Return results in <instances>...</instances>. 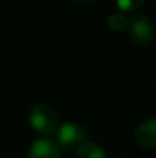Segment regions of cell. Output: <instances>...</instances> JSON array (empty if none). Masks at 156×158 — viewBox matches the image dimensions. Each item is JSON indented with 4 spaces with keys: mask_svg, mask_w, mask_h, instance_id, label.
<instances>
[{
    "mask_svg": "<svg viewBox=\"0 0 156 158\" xmlns=\"http://www.w3.org/2000/svg\"><path fill=\"white\" fill-rule=\"evenodd\" d=\"M26 158H61V155H60V148L54 140L48 137H42L32 141Z\"/></svg>",
    "mask_w": 156,
    "mask_h": 158,
    "instance_id": "5",
    "label": "cell"
},
{
    "mask_svg": "<svg viewBox=\"0 0 156 158\" xmlns=\"http://www.w3.org/2000/svg\"><path fill=\"white\" fill-rule=\"evenodd\" d=\"M127 32L129 39L139 46H146L152 43L155 37V28L152 20L144 15V14H135L129 17V25H127Z\"/></svg>",
    "mask_w": 156,
    "mask_h": 158,
    "instance_id": "3",
    "label": "cell"
},
{
    "mask_svg": "<svg viewBox=\"0 0 156 158\" xmlns=\"http://www.w3.org/2000/svg\"><path fill=\"white\" fill-rule=\"evenodd\" d=\"M135 141L144 149L153 151L156 148V120L153 117L141 121L136 126V129H135Z\"/></svg>",
    "mask_w": 156,
    "mask_h": 158,
    "instance_id": "4",
    "label": "cell"
},
{
    "mask_svg": "<svg viewBox=\"0 0 156 158\" xmlns=\"http://www.w3.org/2000/svg\"><path fill=\"white\" fill-rule=\"evenodd\" d=\"M74 158H107L104 149L97 143H83L77 151Z\"/></svg>",
    "mask_w": 156,
    "mask_h": 158,
    "instance_id": "6",
    "label": "cell"
},
{
    "mask_svg": "<svg viewBox=\"0 0 156 158\" xmlns=\"http://www.w3.org/2000/svg\"><path fill=\"white\" fill-rule=\"evenodd\" d=\"M106 23L109 26V29L115 31V32H121V31H126L127 29V25H129V17L121 12V11H116V12H110L106 19Z\"/></svg>",
    "mask_w": 156,
    "mask_h": 158,
    "instance_id": "7",
    "label": "cell"
},
{
    "mask_svg": "<svg viewBox=\"0 0 156 158\" xmlns=\"http://www.w3.org/2000/svg\"><path fill=\"white\" fill-rule=\"evenodd\" d=\"M86 138H87V134L81 124L75 121H66L55 129L54 141L57 143L60 151L75 152L83 143H86Z\"/></svg>",
    "mask_w": 156,
    "mask_h": 158,
    "instance_id": "1",
    "label": "cell"
},
{
    "mask_svg": "<svg viewBox=\"0 0 156 158\" xmlns=\"http://www.w3.org/2000/svg\"><path fill=\"white\" fill-rule=\"evenodd\" d=\"M70 2L77 5H92V3H97L98 0H70Z\"/></svg>",
    "mask_w": 156,
    "mask_h": 158,
    "instance_id": "9",
    "label": "cell"
},
{
    "mask_svg": "<svg viewBox=\"0 0 156 158\" xmlns=\"http://www.w3.org/2000/svg\"><path fill=\"white\" fill-rule=\"evenodd\" d=\"M29 124L42 137H48L58 127V117L49 105L38 103L29 110Z\"/></svg>",
    "mask_w": 156,
    "mask_h": 158,
    "instance_id": "2",
    "label": "cell"
},
{
    "mask_svg": "<svg viewBox=\"0 0 156 158\" xmlns=\"http://www.w3.org/2000/svg\"><path fill=\"white\" fill-rule=\"evenodd\" d=\"M146 0H116V6L121 12H135L138 11Z\"/></svg>",
    "mask_w": 156,
    "mask_h": 158,
    "instance_id": "8",
    "label": "cell"
}]
</instances>
